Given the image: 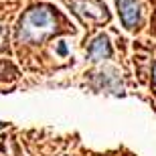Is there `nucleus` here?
<instances>
[{"label":"nucleus","mask_w":156,"mask_h":156,"mask_svg":"<svg viewBox=\"0 0 156 156\" xmlns=\"http://www.w3.org/2000/svg\"><path fill=\"white\" fill-rule=\"evenodd\" d=\"M57 30V18L49 6H35L23 14L18 23V41L43 43Z\"/></svg>","instance_id":"obj_1"},{"label":"nucleus","mask_w":156,"mask_h":156,"mask_svg":"<svg viewBox=\"0 0 156 156\" xmlns=\"http://www.w3.org/2000/svg\"><path fill=\"white\" fill-rule=\"evenodd\" d=\"M118 10H120V18L126 29H136L140 23V6L136 0H116Z\"/></svg>","instance_id":"obj_2"},{"label":"nucleus","mask_w":156,"mask_h":156,"mask_svg":"<svg viewBox=\"0 0 156 156\" xmlns=\"http://www.w3.org/2000/svg\"><path fill=\"white\" fill-rule=\"evenodd\" d=\"M87 55L91 61H104V59H110L112 57V45H110V39L105 35H98L95 39L91 41V45L87 49Z\"/></svg>","instance_id":"obj_3"},{"label":"nucleus","mask_w":156,"mask_h":156,"mask_svg":"<svg viewBox=\"0 0 156 156\" xmlns=\"http://www.w3.org/2000/svg\"><path fill=\"white\" fill-rule=\"evenodd\" d=\"M59 53H61V55H65V53H67V49H65V45H59Z\"/></svg>","instance_id":"obj_4"},{"label":"nucleus","mask_w":156,"mask_h":156,"mask_svg":"<svg viewBox=\"0 0 156 156\" xmlns=\"http://www.w3.org/2000/svg\"><path fill=\"white\" fill-rule=\"evenodd\" d=\"M152 81H154V87H156V63H154V73H152Z\"/></svg>","instance_id":"obj_5"},{"label":"nucleus","mask_w":156,"mask_h":156,"mask_svg":"<svg viewBox=\"0 0 156 156\" xmlns=\"http://www.w3.org/2000/svg\"><path fill=\"white\" fill-rule=\"evenodd\" d=\"M2 126H4V124H2V122H0V128H2Z\"/></svg>","instance_id":"obj_6"}]
</instances>
